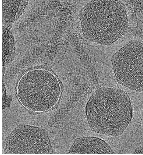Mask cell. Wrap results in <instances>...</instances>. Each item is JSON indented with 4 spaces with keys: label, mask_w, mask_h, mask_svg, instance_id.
Wrapping results in <instances>:
<instances>
[{
    "label": "cell",
    "mask_w": 143,
    "mask_h": 155,
    "mask_svg": "<svg viewBox=\"0 0 143 155\" xmlns=\"http://www.w3.org/2000/svg\"><path fill=\"white\" fill-rule=\"evenodd\" d=\"M14 37L7 27L3 28V66L12 61L14 58L15 46Z\"/></svg>",
    "instance_id": "obj_8"
},
{
    "label": "cell",
    "mask_w": 143,
    "mask_h": 155,
    "mask_svg": "<svg viewBox=\"0 0 143 155\" xmlns=\"http://www.w3.org/2000/svg\"><path fill=\"white\" fill-rule=\"evenodd\" d=\"M68 153L73 154H114V152L104 140L99 138H78L74 141Z\"/></svg>",
    "instance_id": "obj_6"
},
{
    "label": "cell",
    "mask_w": 143,
    "mask_h": 155,
    "mask_svg": "<svg viewBox=\"0 0 143 155\" xmlns=\"http://www.w3.org/2000/svg\"><path fill=\"white\" fill-rule=\"evenodd\" d=\"M16 94L20 103L27 110L43 113L57 105L62 96V85L51 71L34 69L26 71L20 78Z\"/></svg>",
    "instance_id": "obj_3"
},
{
    "label": "cell",
    "mask_w": 143,
    "mask_h": 155,
    "mask_svg": "<svg viewBox=\"0 0 143 155\" xmlns=\"http://www.w3.org/2000/svg\"><path fill=\"white\" fill-rule=\"evenodd\" d=\"M87 121L96 133L118 136L122 134L130 123L133 109L125 91L104 87L96 90L86 107Z\"/></svg>",
    "instance_id": "obj_1"
},
{
    "label": "cell",
    "mask_w": 143,
    "mask_h": 155,
    "mask_svg": "<svg viewBox=\"0 0 143 155\" xmlns=\"http://www.w3.org/2000/svg\"><path fill=\"white\" fill-rule=\"evenodd\" d=\"M114 72L118 82L130 89L143 91V43L131 41L112 58Z\"/></svg>",
    "instance_id": "obj_4"
},
{
    "label": "cell",
    "mask_w": 143,
    "mask_h": 155,
    "mask_svg": "<svg viewBox=\"0 0 143 155\" xmlns=\"http://www.w3.org/2000/svg\"></svg>",
    "instance_id": "obj_11"
},
{
    "label": "cell",
    "mask_w": 143,
    "mask_h": 155,
    "mask_svg": "<svg viewBox=\"0 0 143 155\" xmlns=\"http://www.w3.org/2000/svg\"><path fill=\"white\" fill-rule=\"evenodd\" d=\"M6 154H49L52 148L45 130L31 125L17 127L6 139L4 145Z\"/></svg>",
    "instance_id": "obj_5"
},
{
    "label": "cell",
    "mask_w": 143,
    "mask_h": 155,
    "mask_svg": "<svg viewBox=\"0 0 143 155\" xmlns=\"http://www.w3.org/2000/svg\"><path fill=\"white\" fill-rule=\"evenodd\" d=\"M28 0H3V22L6 26L12 24L23 12Z\"/></svg>",
    "instance_id": "obj_7"
},
{
    "label": "cell",
    "mask_w": 143,
    "mask_h": 155,
    "mask_svg": "<svg viewBox=\"0 0 143 155\" xmlns=\"http://www.w3.org/2000/svg\"><path fill=\"white\" fill-rule=\"evenodd\" d=\"M134 154H143V147H140L135 150Z\"/></svg>",
    "instance_id": "obj_10"
},
{
    "label": "cell",
    "mask_w": 143,
    "mask_h": 155,
    "mask_svg": "<svg viewBox=\"0 0 143 155\" xmlns=\"http://www.w3.org/2000/svg\"><path fill=\"white\" fill-rule=\"evenodd\" d=\"M6 89H5V87L3 85V109L5 107H6Z\"/></svg>",
    "instance_id": "obj_9"
},
{
    "label": "cell",
    "mask_w": 143,
    "mask_h": 155,
    "mask_svg": "<svg viewBox=\"0 0 143 155\" xmlns=\"http://www.w3.org/2000/svg\"><path fill=\"white\" fill-rule=\"evenodd\" d=\"M79 18L86 39L103 45L118 40L129 26L125 5L118 0H91L81 10Z\"/></svg>",
    "instance_id": "obj_2"
}]
</instances>
